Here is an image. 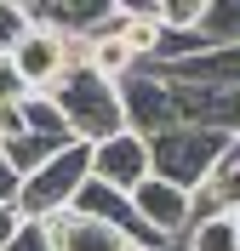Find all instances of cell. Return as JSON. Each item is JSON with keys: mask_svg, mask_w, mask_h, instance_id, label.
Segmentation results:
<instances>
[{"mask_svg": "<svg viewBox=\"0 0 240 251\" xmlns=\"http://www.w3.org/2000/svg\"><path fill=\"white\" fill-rule=\"evenodd\" d=\"M46 103L57 114H63L69 137L75 143H103L114 137V131H126V109H120V86L114 80H103L97 69H86V63H75V69H63V80L46 92Z\"/></svg>", "mask_w": 240, "mask_h": 251, "instance_id": "obj_1", "label": "cell"}, {"mask_svg": "<svg viewBox=\"0 0 240 251\" xmlns=\"http://www.w3.org/2000/svg\"><path fill=\"white\" fill-rule=\"evenodd\" d=\"M149 143V172L160 183L183 188V194H200L217 172V160H223L229 137L223 131H200V126H172V131H155Z\"/></svg>", "mask_w": 240, "mask_h": 251, "instance_id": "obj_2", "label": "cell"}, {"mask_svg": "<svg viewBox=\"0 0 240 251\" xmlns=\"http://www.w3.org/2000/svg\"><path fill=\"white\" fill-rule=\"evenodd\" d=\"M86 177H92V149H86V143H63L46 166H34V172L17 183V200H12L17 217L46 223V217H57V211H69V200L80 194Z\"/></svg>", "mask_w": 240, "mask_h": 251, "instance_id": "obj_3", "label": "cell"}, {"mask_svg": "<svg viewBox=\"0 0 240 251\" xmlns=\"http://www.w3.org/2000/svg\"><path fill=\"white\" fill-rule=\"evenodd\" d=\"M132 211H137V223H143L155 240H172V234H183L194 223V194L160 183V177H143V183L132 188Z\"/></svg>", "mask_w": 240, "mask_h": 251, "instance_id": "obj_4", "label": "cell"}, {"mask_svg": "<svg viewBox=\"0 0 240 251\" xmlns=\"http://www.w3.org/2000/svg\"><path fill=\"white\" fill-rule=\"evenodd\" d=\"M92 177L109 183L114 194H132L143 177H155L149 172V143L137 137V131H114V137L92 143Z\"/></svg>", "mask_w": 240, "mask_h": 251, "instance_id": "obj_5", "label": "cell"}, {"mask_svg": "<svg viewBox=\"0 0 240 251\" xmlns=\"http://www.w3.org/2000/svg\"><path fill=\"white\" fill-rule=\"evenodd\" d=\"M46 234H52V251H137L120 228H109L97 217H80V211L46 217Z\"/></svg>", "mask_w": 240, "mask_h": 251, "instance_id": "obj_6", "label": "cell"}, {"mask_svg": "<svg viewBox=\"0 0 240 251\" xmlns=\"http://www.w3.org/2000/svg\"><path fill=\"white\" fill-rule=\"evenodd\" d=\"M183 251H240L235 217H229V211H206V217H194V223H189V246H183Z\"/></svg>", "mask_w": 240, "mask_h": 251, "instance_id": "obj_7", "label": "cell"}, {"mask_svg": "<svg viewBox=\"0 0 240 251\" xmlns=\"http://www.w3.org/2000/svg\"><path fill=\"white\" fill-rule=\"evenodd\" d=\"M63 143H52V137H34V131H23V137H12V143H0V160L17 172V183L34 172V166H46L52 154H57Z\"/></svg>", "mask_w": 240, "mask_h": 251, "instance_id": "obj_8", "label": "cell"}, {"mask_svg": "<svg viewBox=\"0 0 240 251\" xmlns=\"http://www.w3.org/2000/svg\"><path fill=\"white\" fill-rule=\"evenodd\" d=\"M23 131L52 137V143H75V137H69V126H63V114L52 109L46 97H29V103H23Z\"/></svg>", "mask_w": 240, "mask_h": 251, "instance_id": "obj_9", "label": "cell"}, {"mask_svg": "<svg viewBox=\"0 0 240 251\" xmlns=\"http://www.w3.org/2000/svg\"><path fill=\"white\" fill-rule=\"evenodd\" d=\"M23 29H29V12L12 6V0H0V57H12V46L23 40Z\"/></svg>", "mask_w": 240, "mask_h": 251, "instance_id": "obj_10", "label": "cell"}, {"mask_svg": "<svg viewBox=\"0 0 240 251\" xmlns=\"http://www.w3.org/2000/svg\"><path fill=\"white\" fill-rule=\"evenodd\" d=\"M6 251H52V234H46V223H17V234L6 240Z\"/></svg>", "mask_w": 240, "mask_h": 251, "instance_id": "obj_11", "label": "cell"}, {"mask_svg": "<svg viewBox=\"0 0 240 251\" xmlns=\"http://www.w3.org/2000/svg\"><path fill=\"white\" fill-rule=\"evenodd\" d=\"M23 103H29V86L17 80V69H12V63L0 57V109H23Z\"/></svg>", "mask_w": 240, "mask_h": 251, "instance_id": "obj_12", "label": "cell"}, {"mask_svg": "<svg viewBox=\"0 0 240 251\" xmlns=\"http://www.w3.org/2000/svg\"><path fill=\"white\" fill-rule=\"evenodd\" d=\"M17 223H23V217H17V205H6V200H0V251H6V240L17 234Z\"/></svg>", "mask_w": 240, "mask_h": 251, "instance_id": "obj_13", "label": "cell"}, {"mask_svg": "<svg viewBox=\"0 0 240 251\" xmlns=\"http://www.w3.org/2000/svg\"><path fill=\"white\" fill-rule=\"evenodd\" d=\"M0 200H6V205L17 200V172L6 166V160H0Z\"/></svg>", "mask_w": 240, "mask_h": 251, "instance_id": "obj_14", "label": "cell"}, {"mask_svg": "<svg viewBox=\"0 0 240 251\" xmlns=\"http://www.w3.org/2000/svg\"><path fill=\"white\" fill-rule=\"evenodd\" d=\"M229 217H235V240H240V205H235V211H229Z\"/></svg>", "mask_w": 240, "mask_h": 251, "instance_id": "obj_15", "label": "cell"}]
</instances>
